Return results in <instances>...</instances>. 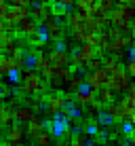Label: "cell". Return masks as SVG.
Listing matches in <instances>:
<instances>
[{"mask_svg": "<svg viewBox=\"0 0 135 146\" xmlns=\"http://www.w3.org/2000/svg\"><path fill=\"white\" fill-rule=\"evenodd\" d=\"M70 129H72V119L68 117L66 112H57V114H53V138H63Z\"/></svg>", "mask_w": 135, "mask_h": 146, "instance_id": "obj_4", "label": "cell"}, {"mask_svg": "<svg viewBox=\"0 0 135 146\" xmlns=\"http://www.w3.org/2000/svg\"><path fill=\"white\" fill-rule=\"evenodd\" d=\"M9 83H13V85H21V80H23V72L21 70H13L11 74H9Z\"/></svg>", "mask_w": 135, "mask_h": 146, "instance_id": "obj_30", "label": "cell"}, {"mask_svg": "<svg viewBox=\"0 0 135 146\" xmlns=\"http://www.w3.org/2000/svg\"><path fill=\"white\" fill-rule=\"evenodd\" d=\"M13 7H30V0H9Z\"/></svg>", "mask_w": 135, "mask_h": 146, "instance_id": "obj_43", "label": "cell"}, {"mask_svg": "<svg viewBox=\"0 0 135 146\" xmlns=\"http://www.w3.org/2000/svg\"><path fill=\"white\" fill-rule=\"evenodd\" d=\"M28 42H30V47H34V49H40L42 44H47V42H49V36H47V32L42 30V26L38 28V32L34 34V36H30V38H28Z\"/></svg>", "mask_w": 135, "mask_h": 146, "instance_id": "obj_17", "label": "cell"}, {"mask_svg": "<svg viewBox=\"0 0 135 146\" xmlns=\"http://www.w3.org/2000/svg\"><path fill=\"white\" fill-rule=\"evenodd\" d=\"M124 70H127V72L135 78V57H129V59H127V66H124Z\"/></svg>", "mask_w": 135, "mask_h": 146, "instance_id": "obj_38", "label": "cell"}, {"mask_svg": "<svg viewBox=\"0 0 135 146\" xmlns=\"http://www.w3.org/2000/svg\"><path fill=\"white\" fill-rule=\"evenodd\" d=\"M103 68H106L108 72H116V70L122 68V66H121V59H118V57H114V55H106V57H103Z\"/></svg>", "mask_w": 135, "mask_h": 146, "instance_id": "obj_22", "label": "cell"}, {"mask_svg": "<svg viewBox=\"0 0 135 146\" xmlns=\"http://www.w3.org/2000/svg\"><path fill=\"white\" fill-rule=\"evenodd\" d=\"M44 100H47V95H44V93H34V95H30V98H28V106L34 108V110H40L42 104H44Z\"/></svg>", "mask_w": 135, "mask_h": 146, "instance_id": "obj_23", "label": "cell"}, {"mask_svg": "<svg viewBox=\"0 0 135 146\" xmlns=\"http://www.w3.org/2000/svg\"><path fill=\"white\" fill-rule=\"evenodd\" d=\"M103 32H106V36H110V38H118V36H122V32H121V28H116V26H108L106 30H103Z\"/></svg>", "mask_w": 135, "mask_h": 146, "instance_id": "obj_33", "label": "cell"}, {"mask_svg": "<svg viewBox=\"0 0 135 146\" xmlns=\"http://www.w3.org/2000/svg\"><path fill=\"white\" fill-rule=\"evenodd\" d=\"M13 117H15V123H28V121H32L34 117H36V112H34V108H30L28 104L26 106H15V112H13Z\"/></svg>", "mask_w": 135, "mask_h": 146, "instance_id": "obj_14", "label": "cell"}, {"mask_svg": "<svg viewBox=\"0 0 135 146\" xmlns=\"http://www.w3.org/2000/svg\"><path fill=\"white\" fill-rule=\"evenodd\" d=\"M53 133H49V131H42V133H38V138L34 140V142H36L38 146H51L53 144Z\"/></svg>", "mask_w": 135, "mask_h": 146, "instance_id": "obj_26", "label": "cell"}, {"mask_svg": "<svg viewBox=\"0 0 135 146\" xmlns=\"http://www.w3.org/2000/svg\"><path fill=\"white\" fill-rule=\"evenodd\" d=\"M13 70H17V62H15L11 55H0V72L4 76H9Z\"/></svg>", "mask_w": 135, "mask_h": 146, "instance_id": "obj_18", "label": "cell"}, {"mask_svg": "<svg viewBox=\"0 0 135 146\" xmlns=\"http://www.w3.org/2000/svg\"><path fill=\"white\" fill-rule=\"evenodd\" d=\"M44 102H47V110H49V112L57 114V112H63V106H66L68 98H66L63 91H55V93H49Z\"/></svg>", "mask_w": 135, "mask_h": 146, "instance_id": "obj_6", "label": "cell"}, {"mask_svg": "<svg viewBox=\"0 0 135 146\" xmlns=\"http://www.w3.org/2000/svg\"><path fill=\"white\" fill-rule=\"evenodd\" d=\"M82 83H84V76H80V74H76V76H72V78H70L68 83H66V87L70 89V91H74V93H76V91H78V87H80Z\"/></svg>", "mask_w": 135, "mask_h": 146, "instance_id": "obj_27", "label": "cell"}, {"mask_svg": "<svg viewBox=\"0 0 135 146\" xmlns=\"http://www.w3.org/2000/svg\"><path fill=\"white\" fill-rule=\"evenodd\" d=\"M76 9L80 13H93L99 9V0H76Z\"/></svg>", "mask_w": 135, "mask_h": 146, "instance_id": "obj_20", "label": "cell"}, {"mask_svg": "<svg viewBox=\"0 0 135 146\" xmlns=\"http://www.w3.org/2000/svg\"><path fill=\"white\" fill-rule=\"evenodd\" d=\"M30 17H32L30 7H13V4H11V9H9V13L4 15V19H7V21H11V23H15V26L23 23V21L30 19Z\"/></svg>", "mask_w": 135, "mask_h": 146, "instance_id": "obj_7", "label": "cell"}, {"mask_svg": "<svg viewBox=\"0 0 135 146\" xmlns=\"http://www.w3.org/2000/svg\"><path fill=\"white\" fill-rule=\"evenodd\" d=\"M7 95H9V89H7V85H2V83H0V100H4Z\"/></svg>", "mask_w": 135, "mask_h": 146, "instance_id": "obj_45", "label": "cell"}, {"mask_svg": "<svg viewBox=\"0 0 135 146\" xmlns=\"http://www.w3.org/2000/svg\"><path fill=\"white\" fill-rule=\"evenodd\" d=\"M55 4H61V7H66L68 11H70V9L76 4V0H55Z\"/></svg>", "mask_w": 135, "mask_h": 146, "instance_id": "obj_41", "label": "cell"}, {"mask_svg": "<svg viewBox=\"0 0 135 146\" xmlns=\"http://www.w3.org/2000/svg\"><path fill=\"white\" fill-rule=\"evenodd\" d=\"M42 131H44V119H40L38 114L32 121H28V123H26V135L30 140H36L38 133H42Z\"/></svg>", "mask_w": 135, "mask_h": 146, "instance_id": "obj_9", "label": "cell"}, {"mask_svg": "<svg viewBox=\"0 0 135 146\" xmlns=\"http://www.w3.org/2000/svg\"><path fill=\"white\" fill-rule=\"evenodd\" d=\"M127 95H131V98H135V83H131V87H129Z\"/></svg>", "mask_w": 135, "mask_h": 146, "instance_id": "obj_49", "label": "cell"}, {"mask_svg": "<svg viewBox=\"0 0 135 146\" xmlns=\"http://www.w3.org/2000/svg\"><path fill=\"white\" fill-rule=\"evenodd\" d=\"M44 131H49V133L53 131V119L51 121H44Z\"/></svg>", "mask_w": 135, "mask_h": 146, "instance_id": "obj_47", "label": "cell"}, {"mask_svg": "<svg viewBox=\"0 0 135 146\" xmlns=\"http://www.w3.org/2000/svg\"><path fill=\"white\" fill-rule=\"evenodd\" d=\"M99 129H101V127H99L97 123H87V125H84V133L91 135V138H95V135L99 133Z\"/></svg>", "mask_w": 135, "mask_h": 146, "instance_id": "obj_31", "label": "cell"}, {"mask_svg": "<svg viewBox=\"0 0 135 146\" xmlns=\"http://www.w3.org/2000/svg\"><path fill=\"white\" fill-rule=\"evenodd\" d=\"M95 123L99 125V127H106V129H110L116 121H114V117L108 112V110H101V112H97V117H95Z\"/></svg>", "mask_w": 135, "mask_h": 146, "instance_id": "obj_19", "label": "cell"}, {"mask_svg": "<svg viewBox=\"0 0 135 146\" xmlns=\"http://www.w3.org/2000/svg\"><path fill=\"white\" fill-rule=\"evenodd\" d=\"M129 57H135V47H129V51H127Z\"/></svg>", "mask_w": 135, "mask_h": 146, "instance_id": "obj_50", "label": "cell"}, {"mask_svg": "<svg viewBox=\"0 0 135 146\" xmlns=\"http://www.w3.org/2000/svg\"><path fill=\"white\" fill-rule=\"evenodd\" d=\"M51 83L55 85V87H63V83H66V80H63V78H59V76H55V78L51 80Z\"/></svg>", "mask_w": 135, "mask_h": 146, "instance_id": "obj_46", "label": "cell"}, {"mask_svg": "<svg viewBox=\"0 0 135 146\" xmlns=\"http://www.w3.org/2000/svg\"><path fill=\"white\" fill-rule=\"evenodd\" d=\"M55 49H57V51H68V42L66 40H57V42H55Z\"/></svg>", "mask_w": 135, "mask_h": 146, "instance_id": "obj_42", "label": "cell"}, {"mask_svg": "<svg viewBox=\"0 0 135 146\" xmlns=\"http://www.w3.org/2000/svg\"><path fill=\"white\" fill-rule=\"evenodd\" d=\"M84 133V125H72V129H70V135H82Z\"/></svg>", "mask_w": 135, "mask_h": 146, "instance_id": "obj_40", "label": "cell"}, {"mask_svg": "<svg viewBox=\"0 0 135 146\" xmlns=\"http://www.w3.org/2000/svg\"><path fill=\"white\" fill-rule=\"evenodd\" d=\"M0 146H11V144H9V142H0Z\"/></svg>", "mask_w": 135, "mask_h": 146, "instance_id": "obj_52", "label": "cell"}, {"mask_svg": "<svg viewBox=\"0 0 135 146\" xmlns=\"http://www.w3.org/2000/svg\"><path fill=\"white\" fill-rule=\"evenodd\" d=\"M42 30L47 32L49 40H53V42H57V40L63 38V23H61V19H57L55 15H49L42 21Z\"/></svg>", "mask_w": 135, "mask_h": 146, "instance_id": "obj_3", "label": "cell"}, {"mask_svg": "<svg viewBox=\"0 0 135 146\" xmlns=\"http://www.w3.org/2000/svg\"><path fill=\"white\" fill-rule=\"evenodd\" d=\"M99 68H103V59L101 57H93L91 62L87 64V70H99Z\"/></svg>", "mask_w": 135, "mask_h": 146, "instance_id": "obj_36", "label": "cell"}, {"mask_svg": "<svg viewBox=\"0 0 135 146\" xmlns=\"http://www.w3.org/2000/svg\"><path fill=\"white\" fill-rule=\"evenodd\" d=\"M23 138H26V129L19 127V123H13L11 127H9L7 142L11 146H23Z\"/></svg>", "mask_w": 135, "mask_h": 146, "instance_id": "obj_8", "label": "cell"}, {"mask_svg": "<svg viewBox=\"0 0 135 146\" xmlns=\"http://www.w3.org/2000/svg\"><path fill=\"white\" fill-rule=\"evenodd\" d=\"M121 131H122V135L127 140H131V138H135V125L124 121V123H121Z\"/></svg>", "mask_w": 135, "mask_h": 146, "instance_id": "obj_28", "label": "cell"}, {"mask_svg": "<svg viewBox=\"0 0 135 146\" xmlns=\"http://www.w3.org/2000/svg\"><path fill=\"white\" fill-rule=\"evenodd\" d=\"M36 2H49V0H30V4H36Z\"/></svg>", "mask_w": 135, "mask_h": 146, "instance_id": "obj_51", "label": "cell"}, {"mask_svg": "<svg viewBox=\"0 0 135 146\" xmlns=\"http://www.w3.org/2000/svg\"><path fill=\"white\" fill-rule=\"evenodd\" d=\"M80 21H82V13H80V11H70L68 17H66V23H68L70 30L78 28V26H80Z\"/></svg>", "mask_w": 135, "mask_h": 146, "instance_id": "obj_21", "label": "cell"}, {"mask_svg": "<svg viewBox=\"0 0 135 146\" xmlns=\"http://www.w3.org/2000/svg\"><path fill=\"white\" fill-rule=\"evenodd\" d=\"M76 72H78V70L74 68V66H66V68H59V70H57V76H59V78H63V80L68 83V80L72 78V76H76Z\"/></svg>", "mask_w": 135, "mask_h": 146, "instance_id": "obj_25", "label": "cell"}, {"mask_svg": "<svg viewBox=\"0 0 135 146\" xmlns=\"http://www.w3.org/2000/svg\"><path fill=\"white\" fill-rule=\"evenodd\" d=\"M108 140H112V133H110L106 127H101V129H99V133L95 135V142H97L99 146H103V144L108 142Z\"/></svg>", "mask_w": 135, "mask_h": 146, "instance_id": "obj_29", "label": "cell"}, {"mask_svg": "<svg viewBox=\"0 0 135 146\" xmlns=\"http://www.w3.org/2000/svg\"><path fill=\"white\" fill-rule=\"evenodd\" d=\"M49 87V83L42 78V74L38 70H28L23 72V80H21V91L26 95H34V93H44Z\"/></svg>", "mask_w": 135, "mask_h": 146, "instance_id": "obj_1", "label": "cell"}, {"mask_svg": "<svg viewBox=\"0 0 135 146\" xmlns=\"http://www.w3.org/2000/svg\"><path fill=\"white\" fill-rule=\"evenodd\" d=\"M97 95H99V98H101V100H103L106 104H110V102H114V100H116V91H114V89L110 87V85H106V87H101V89L97 91Z\"/></svg>", "mask_w": 135, "mask_h": 146, "instance_id": "obj_24", "label": "cell"}, {"mask_svg": "<svg viewBox=\"0 0 135 146\" xmlns=\"http://www.w3.org/2000/svg\"><path fill=\"white\" fill-rule=\"evenodd\" d=\"M72 146H87V135H74Z\"/></svg>", "mask_w": 135, "mask_h": 146, "instance_id": "obj_39", "label": "cell"}, {"mask_svg": "<svg viewBox=\"0 0 135 146\" xmlns=\"http://www.w3.org/2000/svg\"><path fill=\"white\" fill-rule=\"evenodd\" d=\"M106 110L110 114L114 117V121L116 123H122L124 121V114H127V108H124V104H122V100H114V102H110L108 106H106Z\"/></svg>", "mask_w": 135, "mask_h": 146, "instance_id": "obj_12", "label": "cell"}, {"mask_svg": "<svg viewBox=\"0 0 135 146\" xmlns=\"http://www.w3.org/2000/svg\"><path fill=\"white\" fill-rule=\"evenodd\" d=\"M131 146H135V138H131Z\"/></svg>", "mask_w": 135, "mask_h": 146, "instance_id": "obj_53", "label": "cell"}, {"mask_svg": "<svg viewBox=\"0 0 135 146\" xmlns=\"http://www.w3.org/2000/svg\"><path fill=\"white\" fill-rule=\"evenodd\" d=\"M133 4H135V0H133Z\"/></svg>", "mask_w": 135, "mask_h": 146, "instance_id": "obj_56", "label": "cell"}, {"mask_svg": "<svg viewBox=\"0 0 135 146\" xmlns=\"http://www.w3.org/2000/svg\"><path fill=\"white\" fill-rule=\"evenodd\" d=\"M9 9H11V2H9V0H0V19H4V15L9 13Z\"/></svg>", "mask_w": 135, "mask_h": 146, "instance_id": "obj_37", "label": "cell"}, {"mask_svg": "<svg viewBox=\"0 0 135 146\" xmlns=\"http://www.w3.org/2000/svg\"><path fill=\"white\" fill-rule=\"evenodd\" d=\"M133 76L127 72L124 68H118L116 72H110V80H108V85L114 89L116 93H127L129 91V87H131V80Z\"/></svg>", "mask_w": 135, "mask_h": 146, "instance_id": "obj_2", "label": "cell"}, {"mask_svg": "<svg viewBox=\"0 0 135 146\" xmlns=\"http://www.w3.org/2000/svg\"><path fill=\"white\" fill-rule=\"evenodd\" d=\"M97 91H91V93H80V91H76L74 93V102L78 104V106H82V108H91V104L95 102V95Z\"/></svg>", "mask_w": 135, "mask_h": 146, "instance_id": "obj_16", "label": "cell"}, {"mask_svg": "<svg viewBox=\"0 0 135 146\" xmlns=\"http://www.w3.org/2000/svg\"><path fill=\"white\" fill-rule=\"evenodd\" d=\"M32 19H36L38 23H42L44 19L51 15V4L49 2H36V4H32Z\"/></svg>", "mask_w": 135, "mask_h": 146, "instance_id": "obj_11", "label": "cell"}, {"mask_svg": "<svg viewBox=\"0 0 135 146\" xmlns=\"http://www.w3.org/2000/svg\"><path fill=\"white\" fill-rule=\"evenodd\" d=\"M95 146H99V144H95Z\"/></svg>", "mask_w": 135, "mask_h": 146, "instance_id": "obj_55", "label": "cell"}, {"mask_svg": "<svg viewBox=\"0 0 135 146\" xmlns=\"http://www.w3.org/2000/svg\"><path fill=\"white\" fill-rule=\"evenodd\" d=\"M84 80H87L89 85L95 89V91H99L101 87H106L108 80H110V72L106 68H99V70H93L91 74H84Z\"/></svg>", "mask_w": 135, "mask_h": 146, "instance_id": "obj_5", "label": "cell"}, {"mask_svg": "<svg viewBox=\"0 0 135 146\" xmlns=\"http://www.w3.org/2000/svg\"><path fill=\"white\" fill-rule=\"evenodd\" d=\"M91 15H93V21H95V26H97L99 32H103L108 26H112V13L103 11V9H95Z\"/></svg>", "mask_w": 135, "mask_h": 146, "instance_id": "obj_10", "label": "cell"}, {"mask_svg": "<svg viewBox=\"0 0 135 146\" xmlns=\"http://www.w3.org/2000/svg\"><path fill=\"white\" fill-rule=\"evenodd\" d=\"M30 146H38V144H36V142H32V144H30Z\"/></svg>", "mask_w": 135, "mask_h": 146, "instance_id": "obj_54", "label": "cell"}, {"mask_svg": "<svg viewBox=\"0 0 135 146\" xmlns=\"http://www.w3.org/2000/svg\"><path fill=\"white\" fill-rule=\"evenodd\" d=\"M133 0H116V7H127V4H131Z\"/></svg>", "mask_w": 135, "mask_h": 146, "instance_id": "obj_48", "label": "cell"}, {"mask_svg": "<svg viewBox=\"0 0 135 146\" xmlns=\"http://www.w3.org/2000/svg\"><path fill=\"white\" fill-rule=\"evenodd\" d=\"M99 9H103V11L112 13L114 9H116V0H99Z\"/></svg>", "mask_w": 135, "mask_h": 146, "instance_id": "obj_32", "label": "cell"}, {"mask_svg": "<svg viewBox=\"0 0 135 146\" xmlns=\"http://www.w3.org/2000/svg\"><path fill=\"white\" fill-rule=\"evenodd\" d=\"M51 59H53V66L55 68H66V66H72V55L68 51H57V49H53L51 51Z\"/></svg>", "mask_w": 135, "mask_h": 146, "instance_id": "obj_13", "label": "cell"}, {"mask_svg": "<svg viewBox=\"0 0 135 146\" xmlns=\"http://www.w3.org/2000/svg\"><path fill=\"white\" fill-rule=\"evenodd\" d=\"M66 114H68V117L72 119V121H82V110L78 108V104H76V106H74L72 110H68Z\"/></svg>", "mask_w": 135, "mask_h": 146, "instance_id": "obj_34", "label": "cell"}, {"mask_svg": "<svg viewBox=\"0 0 135 146\" xmlns=\"http://www.w3.org/2000/svg\"><path fill=\"white\" fill-rule=\"evenodd\" d=\"M106 106H108V104L103 102L101 98H95V102L91 104V110H93V112H101V110H106Z\"/></svg>", "mask_w": 135, "mask_h": 146, "instance_id": "obj_35", "label": "cell"}, {"mask_svg": "<svg viewBox=\"0 0 135 146\" xmlns=\"http://www.w3.org/2000/svg\"><path fill=\"white\" fill-rule=\"evenodd\" d=\"M19 32H21V36L23 38H30V36H34V34L38 32V21L36 19H26L23 23H19Z\"/></svg>", "mask_w": 135, "mask_h": 146, "instance_id": "obj_15", "label": "cell"}, {"mask_svg": "<svg viewBox=\"0 0 135 146\" xmlns=\"http://www.w3.org/2000/svg\"><path fill=\"white\" fill-rule=\"evenodd\" d=\"M124 36H127V44H129V47H135V32L124 34Z\"/></svg>", "mask_w": 135, "mask_h": 146, "instance_id": "obj_44", "label": "cell"}]
</instances>
